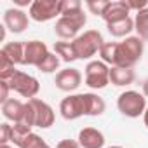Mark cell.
<instances>
[{
	"label": "cell",
	"mask_w": 148,
	"mask_h": 148,
	"mask_svg": "<svg viewBox=\"0 0 148 148\" xmlns=\"http://www.w3.org/2000/svg\"><path fill=\"white\" fill-rule=\"evenodd\" d=\"M141 91H143V96L148 98V79L143 80V84H141Z\"/></svg>",
	"instance_id": "33"
},
{
	"label": "cell",
	"mask_w": 148,
	"mask_h": 148,
	"mask_svg": "<svg viewBox=\"0 0 148 148\" xmlns=\"http://www.w3.org/2000/svg\"><path fill=\"white\" fill-rule=\"evenodd\" d=\"M59 113L64 120H77L86 115L84 94H70L59 103Z\"/></svg>",
	"instance_id": "8"
},
{
	"label": "cell",
	"mask_w": 148,
	"mask_h": 148,
	"mask_svg": "<svg viewBox=\"0 0 148 148\" xmlns=\"http://www.w3.org/2000/svg\"><path fill=\"white\" fill-rule=\"evenodd\" d=\"M54 84L63 92H73V91H77L79 86L82 84V73L77 68H64L56 75Z\"/></svg>",
	"instance_id": "9"
},
{
	"label": "cell",
	"mask_w": 148,
	"mask_h": 148,
	"mask_svg": "<svg viewBox=\"0 0 148 148\" xmlns=\"http://www.w3.org/2000/svg\"><path fill=\"white\" fill-rule=\"evenodd\" d=\"M145 51L143 40L136 37H127L122 42H117V59L115 66L119 68H134V64L141 59Z\"/></svg>",
	"instance_id": "1"
},
{
	"label": "cell",
	"mask_w": 148,
	"mask_h": 148,
	"mask_svg": "<svg viewBox=\"0 0 148 148\" xmlns=\"http://www.w3.org/2000/svg\"><path fill=\"white\" fill-rule=\"evenodd\" d=\"M18 124L28 125V127H35V110H33V106H32L30 101L25 103V112H23L21 122H18Z\"/></svg>",
	"instance_id": "28"
},
{
	"label": "cell",
	"mask_w": 148,
	"mask_h": 148,
	"mask_svg": "<svg viewBox=\"0 0 148 148\" xmlns=\"http://www.w3.org/2000/svg\"><path fill=\"white\" fill-rule=\"evenodd\" d=\"M110 148H122V146H110Z\"/></svg>",
	"instance_id": "36"
},
{
	"label": "cell",
	"mask_w": 148,
	"mask_h": 148,
	"mask_svg": "<svg viewBox=\"0 0 148 148\" xmlns=\"http://www.w3.org/2000/svg\"><path fill=\"white\" fill-rule=\"evenodd\" d=\"M16 71H18L16 64L7 56H4L2 52H0V80H9Z\"/></svg>",
	"instance_id": "24"
},
{
	"label": "cell",
	"mask_w": 148,
	"mask_h": 148,
	"mask_svg": "<svg viewBox=\"0 0 148 148\" xmlns=\"http://www.w3.org/2000/svg\"><path fill=\"white\" fill-rule=\"evenodd\" d=\"M28 14L23 11V9H7L4 12V25L9 32L12 33H23L26 28H28Z\"/></svg>",
	"instance_id": "11"
},
{
	"label": "cell",
	"mask_w": 148,
	"mask_h": 148,
	"mask_svg": "<svg viewBox=\"0 0 148 148\" xmlns=\"http://www.w3.org/2000/svg\"><path fill=\"white\" fill-rule=\"evenodd\" d=\"M35 110V127H40V129H49L54 120H56V115H54V110L49 103L38 99V98H33V99H28Z\"/></svg>",
	"instance_id": "10"
},
{
	"label": "cell",
	"mask_w": 148,
	"mask_h": 148,
	"mask_svg": "<svg viewBox=\"0 0 148 148\" xmlns=\"http://www.w3.org/2000/svg\"><path fill=\"white\" fill-rule=\"evenodd\" d=\"M134 30H136L138 37L143 42H148V7L136 12V16H134Z\"/></svg>",
	"instance_id": "21"
},
{
	"label": "cell",
	"mask_w": 148,
	"mask_h": 148,
	"mask_svg": "<svg viewBox=\"0 0 148 148\" xmlns=\"http://www.w3.org/2000/svg\"><path fill=\"white\" fill-rule=\"evenodd\" d=\"M4 56H7L14 64H25V44L23 42H7L0 49Z\"/></svg>",
	"instance_id": "18"
},
{
	"label": "cell",
	"mask_w": 148,
	"mask_h": 148,
	"mask_svg": "<svg viewBox=\"0 0 148 148\" xmlns=\"http://www.w3.org/2000/svg\"><path fill=\"white\" fill-rule=\"evenodd\" d=\"M7 82L11 86V91H16L19 96L28 98V99H33L38 94V91H40L38 80L33 75H28V73H25L21 70H18Z\"/></svg>",
	"instance_id": "5"
},
{
	"label": "cell",
	"mask_w": 148,
	"mask_h": 148,
	"mask_svg": "<svg viewBox=\"0 0 148 148\" xmlns=\"http://www.w3.org/2000/svg\"><path fill=\"white\" fill-rule=\"evenodd\" d=\"M40 71H44V73H52V71H56L58 68H59V56L56 54V52H49L47 56H45V59L37 66Z\"/></svg>",
	"instance_id": "25"
},
{
	"label": "cell",
	"mask_w": 148,
	"mask_h": 148,
	"mask_svg": "<svg viewBox=\"0 0 148 148\" xmlns=\"http://www.w3.org/2000/svg\"><path fill=\"white\" fill-rule=\"evenodd\" d=\"M71 42H73V47H75V52H77V59H82V61L91 59L105 45L103 35L98 30H87Z\"/></svg>",
	"instance_id": "2"
},
{
	"label": "cell",
	"mask_w": 148,
	"mask_h": 148,
	"mask_svg": "<svg viewBox=\"0 0 148 148\" xmlns=\"http://www.w3.org/2000/svg\"><path fill=\"white\" fill-rule=\"evenodd\" d=\"M136 79V73L132 68H119V66H112L110 68V84L117 86V87H125L131 86Z\"/></svg>",
	"instance_id": "14"
},
{
	"label": "cell",
	"mask_w": 148,
	"mask_h": 148,
	"mask_svg": "<svg viewBox=\"0 0 148 148\" xmlns=\"http://www.w3.org/2000/svg\"><path fill=\"white\" fill-rule=\"evenodd\" d=\"M106 28H108L110 35L117 37V38H122V37L127 38L129 33L134 30V19L129 16V18H125V19H122V21H117V23H110V25H106Z\"/></svg>",
	"instance_id": "19"
},
{
	"label": "cell",
	"mask_w": 148,
	"mask_h": 148,
	"mask_svg": "<svg viewBox=\"0 0 148 148\" xmlns=\"http://www.w3.org/2000/svg\"><path fill=\"white\" fill-rule=\"evenodd\" d=\"M110 84V66L103 61H89L86 66V86L103 89Z\"/></svg>",
	"instance_id": "6"
},
{
	"label": "cell",
	"mask_w": 148,
	"mask_h": 148,
	"mask_svg": "<svg viewBox=\"0 0 148 148\" xmlns=\"http://www.w3.org/2000/svg\"><path fill=\"white\" fill-rule=\"evenodd\" d=\"M30 134H32V127L23 125V124H14L12 125V139H11V143H14L16 146L21 148Z\"/></svg>",
	"instance_id": "23"
},
{
	"label": "cell",
	"mask_w": 148,
	"mask_h": 148,
	"mask_svg": "<svg viewBox=\"0 0 148 148\" xmlns=\"http://www.w3.org/2000/svg\"><path fill=\"white\" fill-rule=\"evenodd\" d=\"M9 91H11V86H9V82L7 80H0V103H5L7 99H11L9 98Z\"/></svg>",
	"instance_id": "31"
},
{
	"label": "cell",
	"mask_w": 148,
	"mask_h": 148,
	"mask_svg": "<svg viewBox=\"0 0 148 148\" xmlns=\"http://www.w3.org/2000/svg\"><path fill=\"white\" fill-rule=\"evenodd\" d=\"M84 99H86V115L89 117H98L103 115L106 110V103L101 96L94 94V92H84Z\"/></svg>",
	"instance_id": "16"
},
{
	"label": "cell",
	"mask_w": 148,
	"mask_h": 148,
	"mask_svg": "<svg viewBox=\"0 0 148 148\" xmlns=\"http://www.w3.org/2000/svg\"><path fill=\"white\" fill-rule=\"evenodd\" d=\"M79 145L80 148H103L105 134L96 127H84L79 132Z\"/></svg>",
	"instance_id": "13"
},
{
	"label": "cell",
	"mask_w": 148,
	"mask_h": 148,
	"mask_svg": "<svg viewBox=\"0 0 148 148\" xmlns=\"http://www.w3.org/2000/svg\"><path fill=\"white\" fill-rule=\"evenodd\" d=\"M110 4L112 2H106V0H89V2H86V5L91 11V14H96L99 18H103V14L110 7Z\"/></svg>",
	"instance_id": "27"
},
{
	"label": "cell",
	"mask_w": 148,
	"mask_h": 148,
	"mask_svg": "<svg viewBox=\"0 0 148 148\" xmlns=\"http://www.w3.org/2000/svg\"><path fill=\"white\" fill-rule=\"evenodd\" d=\"M56 148H80V145H79V141H75V139H61V141L56 145Z\"/></svg>",
	"instance_id": "32"
},
{
	"label": "cell",
	"mask_w": 148,
	"mask_h": 148,
	"mask_svg": "<svg viewBox=\"0 0 148 148\" xmlns=\"http://www.w3.org/2000/svg\"><path fill=\"white\" fill-rule=\"evenodd\" d=\"M129 14H131V11L125 5V0H119V2L110 4V7L103 14V19H105L106 25H110V23H117V21H122V19L129 18Z\"/></svg>",
	"instance_id": "15"
},
{
	"label": "cell",
	"mask_w": 148,
	"mask_h": 148,
	"mask_svg": "<svg viewBox=\"0 0 148 148\" xmlns=\"http://www.w3.org/2000/svg\"><path fill=\"white\" fill-rule=\"evenodd\" d=\"M0 148H12L11 145H0Z\"/></svg>",
	"instance_id": "35"
},
{
	"label": "cell",
	"mask_w": 148,
	"mask_h": 148,
	"mask_svg": "<svg viewBox=\"0 0 148 148\" xmlns=\"http://www.w3.org/2000/svg\"><path fill=\"white\" fill-rule=\"evenodd\" d=\"M117 108L124 117L136 119L146 110V98L138 91H124L117 98Z\"/></svg>",
	"instance_id": "4"
},
{
	"label": "cell",
	"mask_w": 148,
	"mask_h": 148,
	"mask_svg": "<svg viewBox=\"0 0 148 148\" xmlns=\"http://www.w3.org/2000/svg\"><path fill=\"white\" fill-rule=\"evenodd\" d=\"M23 112H25V103H21L19 99H14V98H12V99H7V101L2 105V115H4L7 120L14 122V124L21 122Z\"/></svg>",
	"instance_id": "17"
},
{
	"label": "cell",
	"mask_w": 148,
	"mask_h": 148,
	"mask_svg": "<svg viewBox=\"0 0 148 148\" xmlns=\"http://www.w3.org/2000/svg\"><path fill=\"white\" fill-rule=\"evenodd\" d=\"M51 51L47 49V45L40 40H28L25 44V64H30V66H38L45 56L49 54Z\"/></svg>",
	"instance_id": "12"
},
{
	"label": "cell",
	"mask_w": 148,
	"mask_h": 148,
	"mask_svg": "<svg viewBox=\"0 0 148 148\" xmlns=\"http://www.w3.org/2000/svg\"><path fill=\"white\" fill-rule=\"evenodd\" d=\"M87 18L84 14V11L70 14V16H59V19L56 21L54 26V33L61 38V40H75L79 37V32L86 26Z\"/></svg>",
	"instance_id": "3"
},
{
	"label": "cell",
	"mask_w": 148,
	"mask_h": 148,
	"mask_svg": "<svg viewBox=\"0 0 148 148\" xmlns=\"http://www.w3.org/2000/svg\"><path fill=\"white\" fill-rule=\"evenodd\" d=\"M99 56H101V61L106 63L110 68L115 66V59H117V42H105V45L99 49Z\"/></svg>",
	"instance_id": "22"
},
{
	"label": "cell",
	"mask_w": 148,
	"mask_h": 148,
	"mask_svg": "<svg viewBox=\"0 0 148 148\" xmlns=\"http://www.w3.org/2000/svg\"><path fill=\"white\" fill-rule=\"evenodd\" d=\"M54 52L64 63H71V61L77 59V52H75V47H73V42H68V40L56 42L54 44Z\"/></svg>",
	"instance_id": "20"
},
{
	"label": "cell",
	"mask_w": 148,
	"mask_h": 148,
	"mask_svg": "<svg viewBox=\"0 0 148 148\" xmlns=\"http://www.w3.org/2000/svg\"><path fill=\"white\" fill-rule=\"evenodd\" d=\"M21 148H51V146H49L38 134L32 132V134L26 138V141H25V145H23Z\"/></svg>",
	"instance_id": "29"
},
{
	"label": "cell",
	"mask_w": 148,
	"mask_h": 148,
	"mask_svg": "<svg viewBox=\"0 0 148 148\" xmlns=\"http://www.w3.org/2000/svg\"><path fill=\"white\" fill-rule=\"evenodd\" d=\"M80 11H82V4L79 0H61V5H59L61 16H70V14H75Z\"/></svg>",
	"instance_id": "26"
},
{
	"label": "cell",
	"mask_w": 148,
	"mask_h": 148,
	"mask_svg": "<svg viewBox=\"0 0 148 148\" xmlns=\"http://www.w3.org/2000/svg\"><path fill=\"white\" fill-rule=\"evenodd\" d=\"M12 139V125L2 124L0 125V145H9Z\"/></svg>",
	"instance_id": "30"
},
{
	"label": "cell",
	"mask_w": 148,
	"mask_h": 148,
	"mask_svg": "<svg viewBox=\"0 0 148 148\" xmlns=\"http://www.w3.org/2000/svg\"><path fill=\"white\" fill-rule=\"evenodd\" d=\"M59 5L61 0H35L28 9V16L37 23H45L54 19L56 16H61Z\"/></svg>",
	"instance_id": "7"
},
{
	"label": "cell",
	"mask_w": 148,
	"mask_h": 148,
	"mask_svg": "<svg viewBox=\"0 0 148 148\" xmlns=\"http://www.w3.org/2000/svg\"><path fill=\"white\" fill-rule=\"evenodd\" d=\"M143 122H145V125L148 127V106H146V110H145V113H143Z\"/></svg>",
	"instance_id": "34"
}]
</instances>
